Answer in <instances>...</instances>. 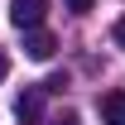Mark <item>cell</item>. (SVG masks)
Instances as JSON below:
<instances>
[{
  "mask_svg": "<svg viewBox=\"0 0 125 125\" xmlns=\"http://www.w3.org/2000/svg\"><path fill=\"white\" fill-rule=\"evenodd\" d=\"M5 72H10V58H5V53H0V82H5Z\"/></svg>",
  "mask_w": 125,
  "mask_h": 125,
  "instance_id": "52a82bcc",
  "label": "cell"
},
{
  "mask_svg": "<svg viewBox=\"0 0 125 125\" xmlns=\"http://www.w3.org/2000/svg\"><path fill=\"white\" fill-rule=\"evenodd\" d=\"M53 125H82V120H77V115H62V120H53Z\"/></svg>",
  "mask_w": 125,
  "mask_h": 125,
  "instance_id": "ba28073f",
  "label": "cell"
},
{
  "mask_svg": "<svg viewBox=\"0 0 125 125\" xmlns=\"http://www.w3.org/2000/svg\"><path fill=\"white\" fill-rule=\"evenodd\" d=\"M53 48H58V43H53V34H48V29H24V53H29L34 62H48V58H53Z\"/></svg>",
  "mask_w": 125,
  "mask_h": 125,
  "instance_id": "3957f363",
  "label": "cell"
},
{
  "mask_svg": "<svg viewBox=\"0 0 125 125\" xmlns=\"http://www.w3.org/2000/svg\"><path fill=\"white\" fill-rule=\"evenodd\" d=\"M43 10H48V0H10V24L15 29H39Z\"/></svg>",
  "mask_w": 125,
  "mask_h": 125,
  "instance_id": "7a4b0ae2",
  "label": "cell"
},
{
  "mask_svg": "<svg viewBox=\"0 0 125 125\" xmlns=\"http://www.w3.org/2000/svg\"><path fill=\"white\" fill-rule=\"evenodd\" d=\"M67 10H72V15H87V10H92V0H67Z\"/></svg>",
  "mask_w": 125,
  "mask_h": 125,
  "instance_id": "5b68a950",
  "label": "cell"
},
{
  "mask_svg": "<svg viewBox=\"0 0 125 125\" xmlns=\"http://www.w3.org/2000/svg\"><path fill=\"white\" fill-rule=\"evenodd\" d=\"M43 92L48 87H24V92L15 96V120L19 125H39V115H43Z\"/></svg>",
  "mask_w": 125,
  "mask_h": 125,
  "instance_id": "6da1fadb",
  "label": "cell"
},
{
  "mask_svg": "<svg viewBox=\"0 0 125 125\" xmlns=\"http://www.w3.org/2000/svg\"><path fill=\"white\" fill-rule=\"evenodd\" d=\"M111 39H115V43L125 48V19H115V29H111Z\"/></svg>",
  "mask_w": 125,
  "mask_h": 125,
  "instance_id": "8992f818",
  "label": "cell"
},
{
  "mask_svg": "<svg viewBox=\"0 0 125 125\" xmlns=\"http://www.w3.org/2000/svg\"><path fill=\"white\" fill-rule=\"evenodd\" d=\"M101 125H125V92L101 96Z\"/></svg>",
  "mask_w": 125,
  "mask_h": 125,
  "instance_id": "277c9868",
  "label": "cell"
}]
</instances>
